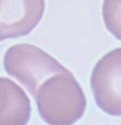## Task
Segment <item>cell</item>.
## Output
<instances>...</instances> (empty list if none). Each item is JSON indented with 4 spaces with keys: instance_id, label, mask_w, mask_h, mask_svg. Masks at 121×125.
<instances>
[{
    "instance_id": "cell-1",
    "label": "cell",
    "mask_w": 121,
    "mask_h": 125,
    "mask_svg": "<svg viewBox=\"0 0 121 125\" xmlns=\"http://www.w3.org/2000/svg\"><path fill=\"white\" fill-rule=\"evenodd\" d=\"M4 67L8 74L33 92L42 81L68 72L56 59L40 48L29 43L14 45L7 51Z\"/></svg>"
},
{
    "instance_id": "cell-2",
    "label": "cell",
    "mask_w": 121,
    "mask_h": 125,
    "mask_svg": "<svg viewBox=\"0 0 121 125\" xmlns=\"http://www.w3.org/2000/svg\"><path fill=\"white\" fill-rule=\"evenodd\" d=\"M91 88L100 108L111 116H121V47L105 54L91 75Z\"/></svg>"
},
{
    "instance_id": "cell-3",
    "label": "cell",
    "mask_w": 121,
    "mask_h": 125,
    "mask_svg": "<svg viewBox=\"0 0 121 125\" xmlns=\"http://www.w3.org/2000/svg\"><path fill=\"white\" fill-rule=\"evenodd\" d=\"M44 10V0H0V41L30 34Z\"/></svg>"
},
{
    "instance_id": "cell-4",
    "label": "cell",
    "mask_w": 121,
    "mask_h": 125,
    "mask_svg": "<svg viewBox=\"0 0 121 125\" xmlns=\"http://www.w3.org/2000/svg\"><path fill=\"white\" fill-rule=\"evenodd\" d=\"M102 15L106 28L121 40V0H103Z\"/></svg>"
}]
</instances>
